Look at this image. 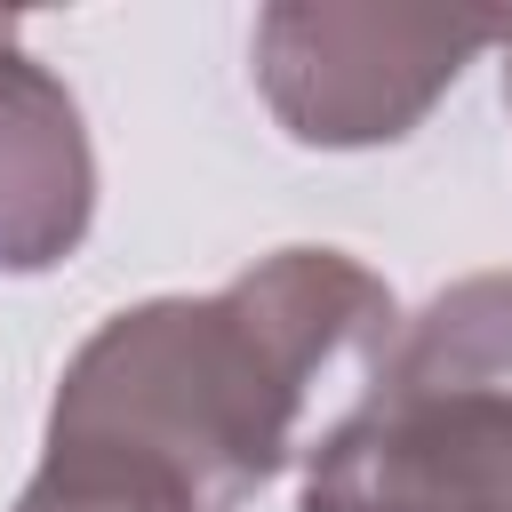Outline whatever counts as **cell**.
Masks as SVG:
<instances>
[{"mask_svg":"<svg viewBox=\"0 0 512 512\" xmlns=\"http://www.w3.org/2000/svg\"><path fill=\"white\" fill-rule=\"evenodd\" d=\"M0 40H16V16H0Z\"/></svg>","mask_w":512,"mask_h":512,"instance_id":"52a82bcc","label":"cell"},{"mask_svg":"<svg viewBox=\"0 0 512 512\" xmlns=\"http://www.w3.org/2000/svg\"><path fill=\"white\" fill-rule=\"evenodd\" d=\"M496 32L504 16H440V8H264L256 88L296 144L320 152L400 144Z\"/></svg>","mask_w":512,"mask_h":512,"instance_id":"3957f363","label":"cell"},{"mask_svg":"<svg viewBox=\"0 0 512 512\" xmlns=\"http://www.w3.org/2000/svg\"><path fill=\"white\" fill-rule=\"evenodd\" d=\"M400 328L368 264L280 248L216 296L112 312L56 384L48 456L128 472L184 512H240L360 416Z\"/></svg>","mask_w":512,"mask_h":512,"instance_id":"6da1fadb","label":"cell"},{"mask_svg":"<svg viewBox=\"0 0 512 512\" xmlns=\"http://www.w3.org/2000/svg\"><path fill=\"white\" fill-rule=\"evenodd\" d=\"M496 48H504V104H512V16H504V32H496Z\"/></svg>","mask_w":512,"mask_h":512,"instance_id":"8992f818","label":"cell"},{"mask_svg":"<svg viewBox=\"0 0 512 512\" xmlns=\"http://www.w3.org/2000/svg\"><path fill=\"white\" fill-rule=\"evenodd\" d=\"M16 512H184L176 496L128 480V472H104V464H72V456H40V472L24 480Z\"/></svg>","mask_w":512,"mask_h":512,"instance_id":"5b68a950","label":"cell"},{"mask_svg":"<svg viewBox=\"0 0 512 512\" xmlns=\"http://www.w3.org/2000/svg\"><path fill=\"white\" fill-rule=\"evenodd\" d=\"M304 512H512V272L400 328L360 416L304 464Z\"/></svg>","mask_w":512,"mask_h":512,"instance_id":"7a4b0ae2","label":"cell"},{"mask_svg":"<svg viewBox=\"0 0 512 512\" xmlns=\"http://www.w3.org/2000/svg\"><path fill=\"white\" fill-rule=\"evenodd\" d=\"M96 216V152L72 88L0 40V280L48 272L88 240Z\"/></svg>","mask_w":512,"mask_h":512,"instance_id":"277c9868","label":"cell"}]
</instances>
